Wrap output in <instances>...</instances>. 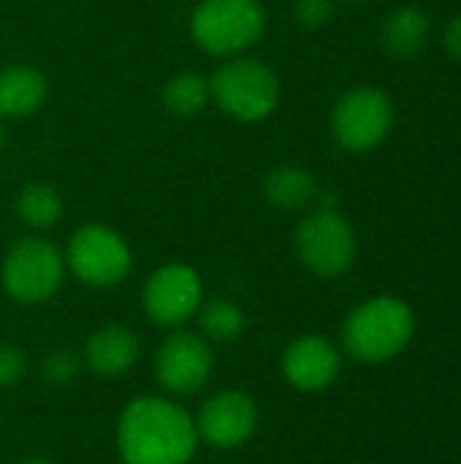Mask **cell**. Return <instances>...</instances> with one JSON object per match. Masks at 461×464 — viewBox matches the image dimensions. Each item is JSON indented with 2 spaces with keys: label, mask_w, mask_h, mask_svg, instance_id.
I'll use <instances>...</instances> for the list:
<instances>
[{
  "label": "cell",
  "mask_w": 461,
  "mask_h": 464,
  "mask_svg": "<svg viewBox=\"0 0 461 464\" xmlns=\"http://www.w3.org/2000/svg\"><path fill=\"white\" fill-rule=\"evenodd\" d=\"M65 253L46 237L30 234L16 239L0 269L3 291L19 304H43L65 283Z\"/></svg>",
  "instance_id": "5"
},
{
  "label": "cell",
  "mask_w": 461,
  "mask_h": 464,
  "mask_svg": "<svg viewBox=\"0 0 461 464\" xmlns=\"http://www.w3.org/2000/svg\"><path fill=\"white\" fill-rule=\"evenodd\" d=\"M5 144H8V130H5V122L0 120V150H3Z\"/></svg>",
  "instance_id": "25"
},
{
  "label": "cell",
  "mask_w": 461,
  "mask_h": 464,
  "mask_svg": "<svg viewBox=\"0 0 461 464\" xmlns=\"http://www.w3.org/2000/svg\"><path fill=\"white\" fill-rule=\"evenodd\" d=\"M16 218L33 231H52L62 218V196L49 182H27L14 201Z\"/></svg>",
  "instance_id": "17"
},
{
  "label": "cell",
  "mask_w": 461,
  "mask_h": 464,
  "mask_svg": "<svg viewBox=\"0 0 461 464\" xmlns=\"http://www.w3.org/2000/svg\"><path fill=\"white\" fill-rule=\"evenodd\" d=\"M293 247L302 266L318 277H340L356 261V231L334 209L318 207L304 215L293 231Z\"/></svg>",
  "instance_id": "7"
},
{
  "label": "cell",
  "mask_w": 461,
  "mask_h": 464,
  "mask_svg": "<svg viewBox=\"0 0 461 464\" xmlns=\"http://www.w3.org/2000/svg\"><path fill=\"white\" fill-rule=\"evenodd\" d=\"M160 101L163 109L174 117H196L212 101L209 79L201 76L198 71H179L171 79H166L160 90Z\"/></svg>",
  "instance_id": "18"
},
{
  "label": "cell",
  "mask_w": 461,
  "mask_h": 464,
  "mask_svg": "<svg viewBox=\"0 0 461 464\" xmlns=\"http://www.w3.org/2000/svg\"><path fill=\"white\" fill-rule=\"evenodd\" d=\"M198 443L196 419L168 397H136L117 421L122 464H190Z\"/></svg>",
  "instance_id": "1"
},
{
  "label": "cell",
  "mask_w": 461,
  "mask_h": 464,
  "mask_svg": "<svg viewBox=\"0 0 461 464\" xmlns=\"http://www.w3.org/2000/svg\"><path fill=\"white\" fill-rule=\"evenodd\" d=\"M283 375L299 392H323L340 375V351L321 334L296 337L283 353Z\"/></svg>",
  "instance_id": "12"
},
{
  "label": "cell",
  "mask_w": 461,
  "mask_h": 464,
  "mask_svg": "<svg viewBox=\"0 0 461 464\" xmlns=\"http://www.w3.org/2000/svg\"><path fill=\"white\" fill-rule=\"evenodd\" d=\"M321 196L318 179L310 169L296 163L274 166L264 179V198L280 212H299L315 204Z\"/></svg>",
  "instance_id": "15"
},
{
  "label": "cell",
  "mask_w": 461,
  "mask_h": 464,
  "mask_svg": "<svg viewBox=\"0 0 461 464\" xmlns=\"http://www.w3.org/2000/svg\"><path fill=\"white\" fill-rule=\"evenodd\" d=\"M212 103L236 122H261L280 103V76L258 57L239 54L223 60L209 76Z\"/></svg>",
  "instance_id": "4"
},
{
  "label": "cell",
  "mask_w": 461,
  "mask_h": 464,
  "mask_svg": "<svg viewBox=\"0 0 461 464\" xmlns=\"http://www.w3.org/2000/svg\"><path fill=\"white\" fill-rule=\"evenodd\" d=\"M337 0H293V19L304 30H318L331 22Z\"/></svg>",
  "instance_id": "21"
},
{
  "label": "cell",
  "mask_w": 461,
  "mask_h": 464,
  "mask_svg": "<svg viewBox=\"0 0 461 464\" xmlns=\"http://www.w3.org/2000/svg\"><path fill=\"white\" fill-rule=\"evenodd\" d=\"M27 372V356L16 345H0V389H14Z\"/></svg>",
  "instance_id": "22"
},
{
  "label": "cell",
  "mask_w": 461,
  "mask_h": 464,
  "mask_svg": "<svg viewBox=\"0 0 461 464\" xmlns=\"http://www.w3.org/2000/svg\"><path fill=\"white\" fill-rule=\"evenodd\" d=\"M79 372H82V356H76L73 351L57 348L41 359V375L52 386H68L79 378Z\"/></svg>",
  "instance_id": "20"
},
{
  "label": "cell",
  "mask_w": 461,
  "mask_h": 464,
  "mask_svg": "<svg viewBox=\"0 0 461 464\" xmlns=\"http://www.w3.org/2000/svg\"><path fill=\"white\" fill-rule=\"evenodd\" d=\"M394 125L391 98L370 84L340 95L331 109V136L348 152H370L386 141Z\"/></svg>",
  "instance_id": "8"
},
{
  "label": "cell",
  "mask_w": 461,
  "mask_h": 464,
  "mask_svg": "<svg viewBox=\"0 0 461 464\" xmlns=\"http://www.w3.org/2000/svg\"><path fill=\"white\" fill-rule=\"evenodd\" d=\"M141 304L155 326L179 329L196 318L198 307L204 304V280L190 264H163L147 277L141 288Z\"/></svg>",
  "instance_id": "9"
},
{
  "label": "cell",
  "mask_w": 461,
  "mask_h": 464,
  "mask_svg": "<svg viewBox=\"0 0 461 464\" xmlns=\"http://www.w3.org/2000/svg\"><path fill=\"white\" fill-rule=\"evenodd\" d=\"M46 95V76L35 65L11 63L0 68V120H22L35 114Z\"/></svg>",
  "instance_id": "14"
},
{
  "label": "cell",
  "mask_w": 461,
  "mask_h": 464,
  "mask_svg": "<svg viewBox=\"0 0 461 464\" xmlns=\"http://www.w3.org/2000/svg\"><path fill=\"white\" fill-rule=\"evenodd\" d=\"M19 464H54L52 459H46V457H27V459H22Z\"/></svg>",
  "instance_id": "24"
},
{
  "label": "cell",
  "mask_w": 461,
  "mask_h": 464,
  "mask_svg": "<svg viewBox=\"0 0 461 464\" xmlns=\"http://www.w3.org/2000/svg\"><path fill=\"white\" fill-rule=\"evenodd\" d=\"M443 41H446V49H448V54H451L454 60H459L461 63V14H456V16L448 22Z\"/></svg>",
  "instance_id": "23"
},
{
  "label": "cell",
  "mask_w": 461,
  "mask_h": 464,
  "mask_svg": "<svg viewBox=\"0 0 461 464\" xmlns=\"http://www.w3.org/2000/svg\"><path fill=\"white\" fill-rule=\"evenodd\" d=\"M196 315H198L201 337L209 340V343H220V345L236 343L242 337L245 326H247V318H245L242 307L228 302V299L204 302Z\"/></svg>",
  "instance_id": "19"
},
{
  "label": "cell",
  "mask_w": 461,
  "mask_h": 464,
  "mask_svg": "<svg viewBox=\"0 0 461 464\" xmlns=\"http://www.w3.org/2000/svg\"><path fill=\"white\" fill-rule=\"evenodd\" d=\"M215 370V353L212 343L204 340L196 332H182L174 329L158 348L155 356V378L158 383L177 394V397H190L198 394Z\"/></svg>",
  "instance_id": "10"
},
{
  "label": "cell",
  "mask_w": 461,
  "mask_h": 464,
  "mask_svg": "<svg viewBox=\"0 0 461 464\" xmlns=\"http://www.w3.org/2000/svg\"><path fill=\"white\" fill-rule=\"evenodd\" d=\"M348 3H361V0H348Z\"/></svg>",
  "instance_id": "26"
},
{
  "label": "cell",
  "mask_w": 461,
  "mask_h": 464,
  "mask_svg": "<svg viewBox=\"0 0 461 464\" xmlns=\"http://www.w3.org/2000/svg\"><path fill=\"white\" fill-rule=\"evenodd\" d=\"M255 427L258 405L250 394L236 389L212 394L196 416L198 440L220 451H234L245 446L255 435Z\"/></svg>",
  "instance_id": "11"
},
{
  "label": "cell",
  "mask_w": 461,
  "mask_h": 464,
  "mask_svg": "<svg viewBox=\"0 0 461 464\" xmlns=\"http://www.w3.org/2000/svg\"><path fill=\"white\" fill-rule=\"evenodd\" d=\"M65 266L87 288H114L130 275L133 253L111 226L84 223L68 239Z\"/></svg>",
  "instance_id": "6"
},
{
  "label": "cell",
  "mask_w": 461,
  "mask_h": 464,
  "mask_svg": "<svg viewBox=\"0 0 461 464\" xmlns=\"http://www.w3.org/2000/svg\"><path fill=\"white\" fill-rule=\"evenodd\" d=\"M416 315L397 296H375L359 304L342 324V345L361 364H380L408 348Z\"/></svg>",
  "instance_id": "2"
},
{
  "label": "cell",
  "mask_w": 461,
  "mask_h": 464,
  "mask_svg": "<svg viewBox=\"0 0 461 464\" xmlns=\"http://www.w3.org/2000/svg\"><path fill=\"white\" fill-rule=\"evenodd\" d=\"M261 0H198L190 14L193 44L217 60L247 54L266 33Z\"/></svg>",
  "instance_id": "3"
},
{
  "label": "cell",
  "mask_w": 461,
  "mask_h": 464,
  "mask_svg": "<svg viewBox=\"0 0 461 464\" xmlns=\"http://www.w3.org/2000/svg\"><path fill=\"white\" fill-rule=\"evenodd\" d=\"M429 35V16L421 8L402 5L391 11L380 27V46L391 57H416Z\"/></svg>",
  "instance_id": "16"
},
{
  "label": "cell",
  "mask_w": 461,
  "mask_h": 464,
  "mask_svg": "<svg viewBox=\"0 0 461 464\" xmlns=\"http://www.w3.org/2000/svg\"><path fill=\"white\" fill-rule=\"evenodd\" d=\"M139 353H141V343L133 329L122 324H106L90 334L82 359L95 375L120 378L139 362Z\"/></svg>",
  "instance_id": "13"
}]
</instances>
